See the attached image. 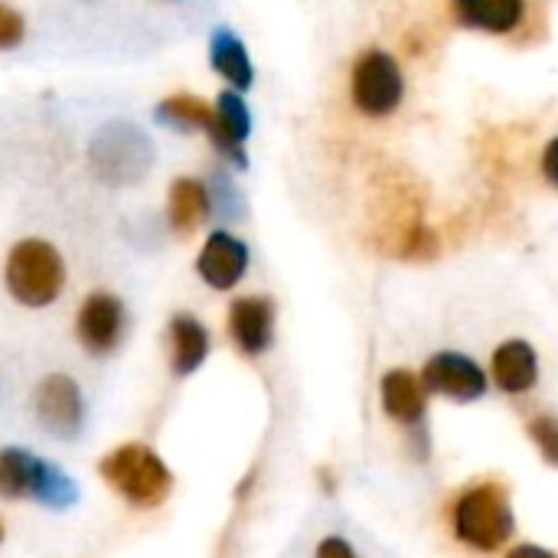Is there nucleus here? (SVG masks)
<instances>
[{"mask_svg":"<svg viewBox=\"0 0 558 558\" xmlns=\"http://www.w3.org/2000/svg\"><path fill=\"white\" fill-rule=\"evenodd\" d=\"M517 520L510 487L500 481H474L451 504V533L474 553H497L513 539Z\"/></svg>","mask_w":558,"mask_h":558,"instance_id":"obj_1","label":"nucleus"},{"mask_svg":"<svg viewBox=\"0 0 558 558\" xmlns=\"http://www.w3.org/2000/svg\"><path fill=\"white\" fill-rule=\"evenodd\" d=\"M69 281V268L62 252L39 235H23L10 245L3 258V288L7 294L26 307V311H43L52 307Z\"/></svg>","mask_w":558,"mask_h":558,"instance_id":"obj_2","label":"nucleus"},{"mask_svg":"<svg viewBox=\"0 0 558 558\" xmlns=\"http://www.w3.org/2000/svg\"><path fill=\"white\" fill-rule=\"evenodd\" d=\"M101 481L131 507L137 510H154L160 507L170 490H173V474L163 464V458L141 445V441H128L118 445L114 451H108L98 464Z\"/></svg>","mask_w":558,"mask_h":558,"instance_id":"obj_3","label":"nucleus"},{"mask_svg":"<svg viewBox=\"0 0 558 558\" xmlns=\"http://www.w3.org/2000/svg\"><path fill=\"white\" fill-rule=\"evenodd\" d=\"M0 497L36 500L49 510H69L78 500V487L59 464L33 451L0 448Z\"/></svg>","mask_w":558,"mask_h":558,"instance_id":"obj_4","label":"nucleus"},{"mask_svg":"<svg viewBox=\"0 0 558 558\" xmlns=\"http://www.w3.org/2000/svg\"><path fill=\"white\" fill-rule=\"evenodd\" d=\"M88 167L108 186L141 183L154 167V144L137 124L111 121V124L98 128V134L92 137Z\"/></svg>","mask_w":558,"mask_h":558,"instance_id":"obj_5","label":"nucleus"},{"mask_svg":"<svg viewBox=\"0 0 558 558\" xmlns=\"http://www.w3.org/2000/svg\"><path fill=\"white\" fill-rule=\"evenodd\" d=\"M405 98V75L392 52L363 49L350 69V101L366 118H389Z\"/></svg>","mask_w":558,"mask_h":558,"instance_id":"obj_6","label":"nucleus"},{"mask_svg":"<svg viewBox=\"0 0 558 558\" xmlns=\"http://www.w3.org/2000/svg\"><path fill=\"white\" fill-rule=\"evenodd\" d=\"M128 333V307L114 291L95 288L75 314V340L88 356H111Z\"/></svg>","mask_w":558,"mask_h":558,"instance_id":"obj_7","label":"nucleus"},{"mask_svg":"<svg viewBox=\"0 0 558 558\" xmlns=\"http://www.w3.org/2000/svg\"><path fill=\"white\" fill-rule=\"evenodd\" d=\"M33 415L52 438H75L85 425V396L78 383L65 373H49L33 389Z\"/></svg>","mask_w":558,"mask_h":558,"instance_id":"obj_8","label":"nucleus"},{"mask_svg":"<svg viewBox=\"0 0 558 558\" xmlns=\"http://www.w3.org/2000/svg\"><path fill=\"white\" fill-rule=\"evenodd\" d=\"M422 383L428 392L445 396L461 405L477 402L487 392V373L481 369V363L471 360L468 353H454V350L435 353L422 369Z\"/></svg>","mask_w":558,"mask_h":558,"instance_id":"obj_9","label":"nucleus"},{"mask_svg":"<svg viewBox=\"0 0 558 558\" xmlns=\"http://www.w3.org/2000/svg\"><path fill=\"white\" fill-rule=\"evenodd\" d=\"M206 137H209L213 150L219 157H226L232 167H239V170L248 167L245 144L252 137V111H248L242 92L226 88V92L216 95V101H213V121L206 128Z\"/></svg>","mask_w":558,"mask_h":558,"instance_id":"obj_10","label":"nucleus"},{"mask_svg":"<svg viewBox=\"0 0 558 558\" xmlns=\"http://www.w3.org/2000/svg\"><path fill=\"white\" fill-rule=\"evenodd\" d=\"M248 262H252V252H248V245L235 232L213 229L206 235L199 255H196V275L213 291H232L245 278Z\"/></svg>","mask_w":558,"mask_h":558,"instance_id":"obj_11","label":"nucleus"},{"mask_svg":"<svg viewBox=\"0 0 558 558\" xmlns=\"http://www.w3.org/2000/svg\"><path fill=\"white\" fill-rule=\"evenodd\" d=\"M235 350L248 360L265 356L275 343V301L265 294H245L229 304L226 317Z\"/></svg>","mask_w":558,"mask_h":558,"instance_id":"obj_12","label":"nucleus"},{"mask_svg":"<svg viewBox=\"0 0 558 558\" xmlns=\"http://www.w3.org/2000/svg\"><path fill=\"white\" fill-rule=\"evenodd\" d=\"M379 399L386 415L409 428L418 432L425 428V415H428V389L422 383V376H415L412 369H389L379 383Z\"/></svg>","mask_w":558,"mask_h":558,"instance_id":"obj_13","label":"nucleus"},{"mask_svg":"<svg viewBox=\"0 0 558 558\" xmlns=\"http://www.w3.org/2000/svg\"><path fill=\"white\" fill-rule=\"evenodd\" d=\"M167 350H170L173 376L177 379L193 376L209 356V330H206V324L190 311L173 314L170 324H167Z\"/></svg>","mask_w":558,"mask_h":558,"instance_id":"obj_14","label":"nucleus"},{"mask_svg":"<svg viewBox=\"0 0 558 558\" xmlns=\"http://www.w3.org/2000/svg\"><path fill=\"white\" fill-rule=\"evenodd\" d=\"M451 20L461 29L507 36L526 20V0H451Z\"/></svg>","mask_w":558,"mask_h":558,"instance_id":"obj_15","label":"nucleus"},{"mask_svg":"<svg viewBox=\"0 0 558 558\" xmlns=\"http://www.w3.org/2000/svg\"><path fill=\"white\" fill-rule=\"evenodd\" d=\"M490 376L507 396H523L539 383V353L526 340H504L494 350Z\"/></svg>","mask_w":558,"mask_h":558,"instance_id":"obj_16","label":"nucleus"},{"mask_svg":"<svg viewBox=\"0 0 558 558\" xmlns=\"http://www.w3.org/2000/svg\"><path fill=\"white\" fill-rule=\"evenodd\" d=\"M213 216V193L196 177H177L167 190V222L177 235H193Z\"/></svg>","mask_w":558,"mask_h":558,"instance_id":"obj_17","label":"nucleus"},{"mask_svg":"<svg viewBox=\"0 0 558 558\" xmlns=\"http://www.w3.org/2000/svg\"><path fill=\"white\" fill-rule=\"evenodd\" d=\"M209 65L213 72L235 92H248L255 85V65L248 46L232 26H216L209 36Z\"/></svg>","mask_w":558,"mask_h":558,"instance_id":"obj_18","label":"nucleus"},{"mask_svg":"<svg viewBox=\"0 0 558 558\" xmlns=\"http://www.w3.org/2000/svg\"><path fill=\"white\" fill-rule=\"evenodd\" d=\"M154 121L170 131H183V134L203 131L206 134V128L213 121V101H206L193 92H177V95H167L163 101H157Z\"/></svg>","mask_w":558,"mask_h":558,"instance_id":"obj_19","label":"nucleus"},{"mask_svg":"<svg viewBox=\"0 0 558 558\" xmlns=\"http://www.w3.org/2000/svg\"><path fill=\"white\" fill-rule=\"evenodd\" d=\"M23 39H26V16L13 3L0 0V52L20 49Z\"/></svg>","mask_w":558,"mask_h":558,"instance_id":"obj_20","label":"nucleus"},{"mask_svg":"<svg viewBox=\"0 0 558 558\" xmlns=\"http://www.w3.org/2000/svg\"><path fill=\"white\" fill-rule=\"evenodd\" d=\"M530 438L536 441L539 454L558 468V418L556 415H536L530 422Z\"/></svg>","mask_w":558,"mask_h":558,"instance_id":"obj_21","label":"nucleus"},{"mask_svg":"<svg viewBox=\"0 0 558 558\" xmlns=\"http://www.w3.org/2000/svg\"><path fill=\"white\" fill-rule=\"evenodd\" d=\"M314 558H360L343 536H324L314 549Z\"/></svg>","mask_w":558,"mask_h":558,"instance_id":"obj_22","label":"nucleus"},{"mask_svg":"<svg viewBox=\"0 0 558 558\" xmlns=\"http://www.w3.org/2000/svg\"><path fill=\"white\" fill-rule=\"evenodd\" d=\"M543 177L558 190V137H553L543 150Z\"/></svg>","mask_w":558,"mask_h":558,"instance_id":"obj_23","label":"nucleus"},{"mask_svg":"<svg viewBox=\"0 0 558 558\" xmlns=\"http://www.w3.org/2000/svg\"><path fill=\"white\" fill-rule=\"evenodd\" d=\"M507 558H558L556 553H549V549H543V546H533V543H520V546H513Z\"/></svg>","mask_w":558,"mask_h":558,"instance_id":"obj_24","label":"nucleus"},{"mask_svg":"<svg viewBox=\"0 0 558 558\" xmlns=\"http://www.w3.org/2000/svg\"><path fill=\"white\" fill-rule=\"evenodd\" d=\"M0 543H3V520H0Z\"/></svg>","mask_w":558,"mask_h":558,"instance_id":"obj_25","label":"nucleus"},{"mask_svg":"<svg viewBox=\"0 0 558 558\" xmlns=\"http://www.w3.org/2000/svg\"><path fill=\"white\" fill-rule=\"evenodd\" d=\"M82 3H95V0H82Z\"/></svg>","mask_w":558,"mask_h":558,"instance_id":"obj_26","label":"nucleus"}]
</instances>
